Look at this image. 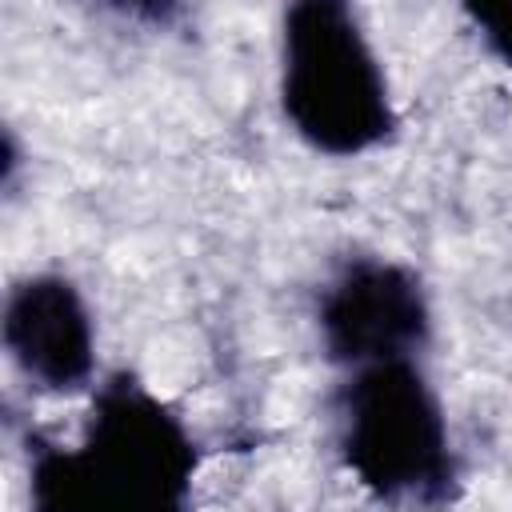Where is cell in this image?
Listing matches in <instances>:
<instances>
[{
    "label": "cell",
    "instance_id": "cell-1",
    "mask_svg": "<svg viewBox=\"0 0 512 512\" xmlns=\"http://www.w3.org/2000/svg\"><path fill=\"white\" fill-rule=\"evenodd\" d=\"M200 468L188 424L132 376L96 388L76 448L36 444L28 484L36 508H184Z\"/></svg>",
    "mask_w": 512,
    "mask_h": 512
},
{
    "label": "cell",
    "instance_id": "cell-5",
    "mask_svg": "<svg viewBox=\"0 0 512 512\" xmlns=\"http://www.w3.org/2000/svg\"><path fill=\"white\" fill-rule=\"evenodd\" d=\"M4 352L44 392H76L96 372V328L88 300L60 272H32L4 296Z\"/></svg>",
    "mask_w": 512,
    "mask_h": 512
},
{
    "label": "cell",
    "instance_id": "cell-4",
    "mask_svg": "<svg viewBox=\"0 0 512 512\" xmlns=\"http://www.w3.org/2000/svg\"><path fill=\"white\" fill-rule=\"evenodd\" d=\"M316 328L324 356L348 372L380 360H416L432 336V304L412 268L360 256L324 284Z\"/></svg>",
    "mask_w": 512,
    "mask_h": 512
},
{
    "label": "cell",
    "instance_id": "cell-7",
    "mask_svg": "<svg viewBox=\"0 0 512 512\" xmlns=\"http://www.w3.org/2000/svg\"><path fill=\"white\" fill-rule=\"evenodd\" d=\"M112 12H120L124 20H136V24H148V28H168L176 24L184 0H104Z\"/></svg>",
    "mask_w": 512,
    "mask_h": 512
},
{
    "label": "cell",
    "instance_id": "cell-3",
    "mask_svg": "<svg viewBox=\"0 0 512 512\" xmlns=\"http://www.w3.org/2000/svg\"><path fill=\"white\" fill-rule=\"evenodd\" d=\"M336 444L348 472L384 500H436L456 472L444 404L416 360L352 368L336 396Z\"/></svg>",
    "mask_w": 512,
    "mask_h": 512
},
{
    "label": "cell",
    "instance_id": "cell-2",
    "mask_svg": "<svg viewBox=\"0 0 512 512\" xmlns=\"http://www.w3.org/2000/svg\"><path fill=\"white\" fill-rule=\"evenodd\" d=\"M280 108L292 132L324 156H360L392 136L388 76L352 0H288Z\"/></svg>",
    "mask_w": 512,
    "mask_h": 512
},
{
    "label": "cell",
    "instance_id": "cell-6",
    "mask_svg": "<svg viewBox=\"0 0 512 512\" xmlns=\"http://www.w3.org/2000/svg\"><path fill=\"white\" fill-rule=\"evenodd\" d=\"M460 8L488 52L512 64V0H460Z\"/></svg>",
    "mask_w": 512,
    "mask_h": 512
}]
</instances>
